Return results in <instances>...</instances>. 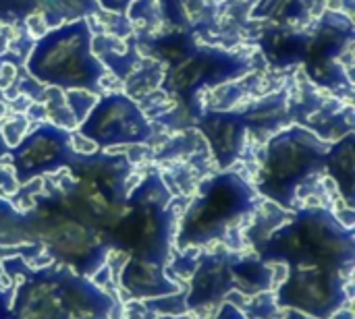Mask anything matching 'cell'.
I'll use <instances>...</instances> for the list:
<instances>
[{"instance_id": "cell-18", "label": "cell", "mask_w": 355, "mask_h": 319, "mask_svg": "<svg viewBox=\"0 0 355 319\" xmlns=\"http://www.w3.org/2000/svg\"><path fill=\"white\" fill-rule=\"evenodd\" d=\"M19 193V181L15 176V170H8L0 166V197H12Z\"/></svg>"}, {"instance_id": "cell-4", "label": "cell", "mask_w": 355, "mask_h": 319, "mask_svg": "<svg viewBox=\"0 0 355 319\" xmlns=\"http://www.w3.org/2000/svg\"><path fill=\"white\" fill-rule=\"evenodd\" d=\"M352 303V276L320 268H289L287 278L275 289V305L314 319H331Z\"/></svg>"}, {"instance_id": "cell-3", "label": "cell", "mask_w": 355, "mask_h": 319, "mask_svg": "<svg viewBox=\"0 0 355 319\" xmlns=\"http://www.w3.org/2000/svg\"><path fill=\"white\" fill-rule=\"evenodd\" d=\"M327 152L329 145L302 127L279 133L266 145L260 193L283 210H297V191L324 170Z\"/></svg>"}, {"instance_id": "cell-16", "label": "cell", "mask_w": 355, "mask_h": 319, "mask_svg": "<svg viewBox=\"0 0 355 319\" xmlns=\"http://www.w3.org/2000/svg\"><path fill=\"white\" fill-rule=\"evenodd\" d=\"M144 305L152 313H162V316H187V311H189L183 291H179L175 295L158 297V299H148V301H144Z\"/></svg>"}, {"instance_id": "cell-8", "label": "cell", "mask_w": 355, "mask_h": 319, "mask_svg": "<svg viewBox=\"0 0 355 319\" xmlns=\"http://www.w3.org/2000/svg\"><path fill=\"white\" fill-rule=\"evenodd\" d=\"M77 158L79 156L71 147V133L54 125H40L10 152L19 183H27L44 172H54L64 166H75Z\"/></svg>"}, {"instance_id": "cell-19", "label": "cell", "mask_w": 355, "mask_h": 319, "mask_svg": "<svg viewBox=\"0 0 355 319\" xmlns=\"http://www.w3.org/2000/svg\"><path fill=\"white\" fill-rule=\"evenodd\" d=\"M12 295L0 284V319H12Z\"/></svg>"}, {"instance_id": "cell-14", "label": "cell", "mask_w": 355, "mask_h": 319, "mask_svg": "<svg viewBox=\"0 0 355 319\" xmlns=\"http://www.w3.org/2000/svg\"><path fill=\"white\" fill-rule=\"evenodd\" d=\"M354 135H347L345 139L337 141L333 147H329L324 166L331 172V179L337 183V189H341L343 199L349 208H354V183H355V160H354Z\"/></svg>"}, {"instance_id": "cell-22", "label": "cell", "mask_w": 355, "mask_h": 319, "mask_svg": "<svg viewBox=\"0 0 355 319\" xmlns=\"http://www.w3.org/2000/svg\"><path fill=\"white\" fill-rule=\"evenodd\" d=\"M6 154H8V145L4 143V139H2V135H0V160H2Z\"/></svg>"}, {"instance_id": "cell-7", "label": "cell", "mask_w": 355, "mask_h": 319, "mask_svg": "<svg viewBox=\"0 0 355 319\" xmlns=\"http://www.w3.org/2000/svg\"><path fill=\"white\" fill-rule=\"evenodd\" d=\"M100 147L139 145L152 137V127L141 110L125 95H108L81 122V133Z\"/></svg>"}, {"instance_id": "cell-20", "label": "cell", "mask_w": 355, "mask_h": 319, "mask_svg": "<svg viewBox=\"0 0 355 319\" xmlns=\"http://www.w3.org/2000/svg\"><path fill=\"white\" fill-rule=\"evenodd\" d=\"M214 319H248L235 303H220V309Z\"/></svg>"}, {"instance_id": "cell-17", "label": "cell", "mask_w": 355, "mask_h": 319, "mask_svg": "<svg viewBox=\"0 0 355 319\" xmlns=\"http://www.w3.org/2000/svg\"><path fill=\"white\" fill-rule=\"evenodd\" d=\"M25 129H27V120L19 114H12L8 118L2 120V129H0V135L4 139V143L8 147H15L21 143L23 135H25Z\"/></svg>"}, {"instance_id": "cell-15", "label": "cell", "mask_w": 355, "mask_h": 319, "mask_svg": "<svg viewBox=\"0 0 355 319\" xmlns=\"http://www.w3.org/2000/svg\"><path fill=\"white\" fill-rule=\"evenodd\" d=\"M29 216L0 197V247H17L31 243Z\"/></svg>"}, {"instance_id": "cell-23", "label": "cell", "mask_w": 355, "mask_h": 319, "mask_svg": "<svg viewBox=\"0 0 355 319\" xmlns=\"http://www.w3.org/2000/svg\"><path fill=\"white\" fill-rule=\"evenodd\" d=\"M154 319H189L187 316H162V318H154Z\"/></svg>"}, {"instance_id": "cell-10", "label": "cell", "mask_w": 355, "mask_h": 319, "mask_svg": "<svg viewBox=\"0 0 355 319\" xmlns=\"http://www.w3.org/2000/svg\"><path fill=\"white\" fill-rule=\"evenodd\" d=\"M235 251H218L198 255L196 268L187 278L189 291L185 293V303L189 311L210 309L225 303L235 291L231 276V262Z\"/></svg>"}, {"instance_id": "cell-1", "label": "cell", "mask_w": 355, "mask_h": 319, "mask_svg": "<svg viewBox=\"0 0 355 319\" xmlns=\"http://www.w3.org/2000/svg\"><path fill=\"white\" fill-rule=\"evenodd\" d=\"M258 257L277 266L308 268L320 266L352 276L355 264V233L322 208H300L293 218L275 228L258 247Z\"/></svg>"}, {"instance_id": "cell-12", "label": "cell", "mask_w": 355, "mask_h": 319, "mask_svg": "<svg viewBox=\"0 0 355 319\" xmlns=\"http://www.w3.org/2000/svg\"><path fill=\"white\" fill-rule=\"evenodd\" d=\"M202 131L210 141L212 154L220 168H229L241 154L245 139V122L237 114H210L202 122Z\"/></svg>"}, {"instance_id": "cell-9", "label": "cell", "mask_w": 355, "mask_h": 319, "mask_svg": "<svg viewBox=\"0 0 355 319\" xmlns=\"http://www.w3.org/2000/svg\"><path fill=\"white\" fill-rule=\"evenodd\" d=\"M54 301L69 319H112L116 303L108 291L67 266H56Z\"/></svg>"}, {"instance_id": "cell-5", "label": "cell", "mask_w": 355, "mask_h": 319, "mask_svg": "<svg viewBox=\"0 0 355 319\" xmlns=\"http://www.w3.org/2000/svg\"><path fill=\"white\" fill-rule=\"evenodd\" d=\"M31 71L37 79L60 87L98 89L100 66L87 54L85 25L67 27L48 35L31 58Z\"/></svg>"}, {"instance_id": "cell-13", "label": "cell", "mask_w": 355, "mask_h": 319, "mask_svg": "<svg viewBox=\"0 0 355 319\" xmlns=\"http://www.w3.org/2000/svg\"><path fill=\"white\" fill-rule=\"evenodd\" d=\"M231 276L235 291L245 297H256L277 289L275 284V266L264 264L258 255H233Z\"/></svg>"}, {"instance_id": "cell-2", "label": "cell", "mask_w": 355, "mask_h": 319, "mask_svg": "<svg viewBox=\"0 0 355 319\" xmlns=\"http://www.w3.org/2000/svg\"><path fill=\"white\" fill-rule=\"evenodd\" d=\"M256 208L254 189L237 174L225 172L210 179L189 203L179 224L175 243L181 251L225 241Z\"/></svg>"}, {"instance_id": "cell-11", "label": "cell", "mask_w": 355, "mask_h": 319, "mask_svg": "<svg viewBox=\"0 0 355 319\" xmlns=\"http://www.w3.org/2000/svg\"><path fill=\"white\" fill-rule=\"evenodd\" d=\"M119 284L133 301H148L179 293V284L166 274L164 266L127 257L119 270Z\"/></svg>"}, {"instance_id": "cell-6", "label": "cell", "mask_w": 355, "mask_h": 319, "mask_svg": "<svg viewBox=\"0 0 355 319\" xmlns=\"http://www.w3.org/2000/svg\"><path fill=\"white\" fill-rule=\"evenodd\" d=\"M131 206L116 230V247L129 257L166 268L173 249L175 210L150 203Z\"/></svg>"}, {"instance_id": "cell-21", "label": "cell", "mask_w": 355, "mask_h": 319, "mask_svg": "<svg viewBox=\"0 0 355 319\" xmlns=\"http://www.w3.org/2000/svg\"><path fill=\"white\" fill-rule=\"evenodd\" d=\"M283 319H314V318H308V316H304V313H297V311H291V309H287L285 311V316H283ZM331 319H354V316H352V309H341V311H337L335 316Z\"/></svg>"}]
</instances>
